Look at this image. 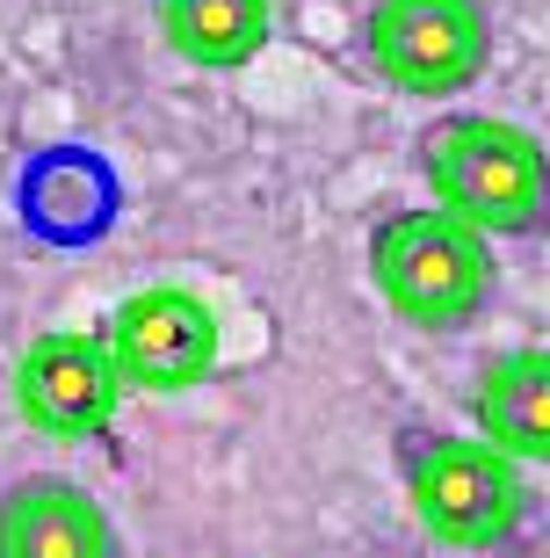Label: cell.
Instances as JSON below:
<instances>
[{
  "label": "cell",
  "mask_w": 550,
  "mask_h": 558,
  "mask_svg": "<svg viewBox=\"0 0 550 558\" xmlns=\"http://www.w3.org/2000/svg\"><path fill=\"white\" fill-rule=\"evenodd\" d=\"M413 153L435 204L478 226L486 240L550 232V145L514 117H435Z\"/></svg>",
  "instance_id": "obj_1"
},
{
  "label": "cell",
  "mask_w": 550,
  "mask_h": 558,
  "mask_svg": "<svg viewBox=\"0 0 550 558\" xmlns=\"http://www.w3.org/2000/svg\"><path fill=\"white\" fill-rule=\"evenodd\" d=\"M369 283L406 327L420 333H464L492 305L500 269H492V240L464 226L442 204H406L384 210L369 232Z\"/></svg>",
  "instance_id": "obj_2"
},
{
  "label": "cell",
  "mask_w": 550,
  "mask_h": 558,
  "mask_svg": "<svg viewBox=\"0 0 550 558\" xmlns=\"http://www.w3.org/2000/svg\"><path fill=\"white\" fill-rule=\"evenodd\" d=\"M399 478L413 522L449 551H500L529 515V486L500 442L456 428H399Z\"/></svg>",
  "instance_id": "obj_3"
},
{
  "label": "cell",
  "mask_w": 550,
  "mask_h": 558,
  "mask_svg": "<svg viewBox=\"0 0 550 558\" xmlns=\"http://www.w3.org/2000/svg\"><path fill=\"white\" fill-rule=\"evenodd\" d=\"M363 51L384 87L413 102H449L486 73L492 15L486 0H369Z\"/></svg>",
  "instance_id": "obj_4"
},
{
  "label": "cell",
  "mask_w": 550,
  "mask_h": 558,
  "mask_svg": "<svg viewBox=\"0 0 550 558\" xmlns=\"http://www.w3.org/2000/svg\"><path fill=\"white\" fill-rule=\"evenodd\" d=\"M123 371L109 333L51 327L15 355V414L51 442H95L123 414Z\"/></svg>",
  "instance_id": "obj_5"
},
{
  "label": "cell",
  "mask_w": 550,
  "mask_h": 558,
  "mask_svg": "<svg viewBox=\"0 0 550 558\" xmlns=\"http://www.w3.org/2000/svg\"><path fill=\"white\" fill-rule=\"evenodd\" d=\"M109 349L131 392H188L218 371V312L188 283H145L109 312Z\"/></svg>",
  "instance_id": "obj_6"
},
{
  "label": "cell",
  "mask_w": 550,
  "mask_h": 558,
  "mask_svg": "<svg viewBox=\"0 0 550 558\" xmlns=\"http://www.w3.org/2000/svg\"><path fill=\"white\" fill-rule=\"evenodd\" d=\"M15 210H22V226L37 240H51V247H95L117 226L123 182H117V167L102 153H87V145H44L37 160L22 167Z\"/></svg>",
  "instance_id": "obj_7"
},
{
  "label": "cell",
  "mask_w": 550,
  "mask_h": 558,
  "mask_svg": "<svg viewBox=\"0 0 550 558\" xmlns=\"http://www.w3.org/2000/svg\"><path fill=\"white\" fill-rule=\"evenodd\" d=\"M0 558H123L117 522L73 478H15L0 494Z\"/></svg>",
  "instance_id": "obj_8"
},
{
  "label": "cell",
  "mask_w": 550,
  "mask_h": 558,
  "mask_svg": "<svg viewBox=\"0 0 550 558\" xmlns=\"http://www.w3.org/2000/svg\"><path fill=\"white\" fill-rule=\"evenodd\" d=\"M470 421L514 464H550V349H508L478 371Z\"/></svg>",
  "instance_id": "obj_9"
},
{
  "label": "cell",
  "mask_w": 550,
  "mask_h": 558,
  "mask_svg": "<svg viewBox=\"0 0 550 558\" xmlns=\"http://www.w3.org/2000/svg\"><path fill=\"white\" fill-rule=\"evenodd\" d=\"M276 29V0H160L167 51L196 73H240L261 59Z\"/></svg>",
  "instance_id": "obj_10"
}]
</instances>
